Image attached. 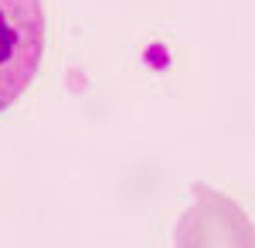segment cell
Masks as SVG:
<instances>
[{"label":"cell","mask_w":255,"mask_h":248,"mask_svg":"<svg viewBox=\"0 0 255 248\" xmlns=\"http://www.w3.org/2000/svg\"><path fill=\"white\" fill-rule=\"evenodd\" d=\"M44 0H0V113L31 89L44 58Z\"/></svg>","instance_id":"obj_1"}]
</instances>
